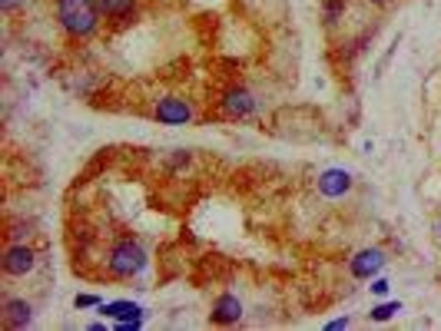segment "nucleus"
Here are the masks:
<instances>
[{
  "instance_id": "nucleus-17",
  "label": "nucleus",
  "mask_w": 441,
  "mask_h": 331,
  "mask_svg": "<svg viewBox=\"0 0 441 331\" xmlns=\"http://www.w3.org/2000/svg\"><path fill=\"white\" fill-rule=\"evenodd\" d=\"M0 7H3V10H14V7H17V0H0Z\"/></svg>"
},
{
  "instance_id": "nucleus-6",
  "label": "nucleus",
  "mask_w": 441,
  "mask_h": 331,
  "mask_svg": "<svg viewBox=\"0 0 441 331\" xmlns=\"http://www.w3.org/2000/svg\"><path fill=\"white\" fill-rule=\"evenodd\" d=\"M385 269V252L382 249H362L352 258V275L355 278H372Z\"/></svg>"
},
{
  "instance_id": "nucleus-2",
  "label": "nucleus",
  "mask_w": 441,
  "mask_h": 331,
  "mask_svg": "<svg viewBox=\"0 0 441 331\" xmlns=\"http://www.w3.org/2000/svg\"><path fill=\"white\" fill-rule=\"evenodd\" d=\"M143 265H146V249L136 239L116 242L113 249H110V258H106V269H110V275H116V278L136 275V272H143Z\"/></svg>"
},
{
  "instance_id": "nucleus-3",
  "label": "nucleus",
  "mask_w": 441,
  "mask_h": 331,
  "mask_svg": "<svg viewBox=\"0 0 441 331\" xmlns=\"http://www.w3.org/2000/svg\"><path fill=\"white\" fill-rule=\"evenodd\" d=\"M156 119L159 123H166V126H183V123H190L192 119V110L186 100H179V96H166V100H159L156 103Z\"/></svg>"
},
{
  "instance_id": "nucleus-12",
  "label": "nucleus",
  "mask_w": 441,
  "mask_h": 331,
  "mask_svg": "<svg viewBox=\"0 0 441 331\" xmlns=\"http://www.w3.org/2000/svg\"><path fill=\"white\" fill-rule=\"evenodd\" d=\"M398 312H402V301H382V305H375L368 312V318L372 321H388V318H395Z\"/></svg>"
},
{
  "instance_id": "nucleus-9",
  "label": "nucleus",
  "mask_w": 441,
  "mask_h": 331,
  "mask_svg": "<svg viewBox=\"0 0 441 331\" xmlns=\"http://www.w3.org/2000/svg\"><path fill=\"white\" fill-rule=\"evenodd\" d=\"M3 321H7V328H27V325L34 321V308H30V301H23V298H10V301L3 305Z\"/></svg>"
},
{
  "instance_id": "nucleus-16",
  "label": "nucleus",
  "mask_w": 441,
  "mask_h": 331,
  "mask_svg": "<svg viewBox=\"0 0 441 331\" xmlns=\"http://www.w3.org/2000/svg\"><path fill=\"white\" fill-rule=\"evenodd\" d=\"M328 328L339 331V328H348V318H335V321H328Z\"/></svg>"
},
{
  "instance_id": "nucleus-4",
  "label": "nucleus",
  "mask_w": 441,
  "mask_h": 331,
  "mask_svg": "<svg viewBox=\"0 0 441 331\" xmlns=\"http://www.w3.org/2000/svg\"><path fill=\"white\" fill-rule=\"evenodd\" d=\"M256 110V100H252L249 90H242V87H232V90L223 93V113L232 116V119H239V116H249Z\"/></svg>"
},
{
  "instance_id": "nucleus-10",
  "label": "nucleus",
  "mask_w": 441,
  "mask_h": 331,
  "mask_svg": "<svg viewBox=\"0 0 441 331\" xmlns=\"http://www.w3.org/2000/svg\"><path fill=\"white\" fill-rule=\"evenodd\" d=\"M106 318H116V321H130V318H139L143 308L133 305V301H113V305H100Z\"/></svg>"
},
{
  "instance_id": "nucleus-13",
  "label": "nucleus",
  "mask_w": 441,
  "mask_h": 331,
  "mask_svg": "<svg viewBox=\"0 0 441 331\" xmlns=\"http://www.w3.org/2000/svg\"><path fill=\"white\" fill-rule=\"evenodd\" d=\"M342 10H346V0H328V3H326V20H328V23H335Z\"/></svg>"
},
{
  "instance_id": "nucleus-8",
  "label": "nucleus",
  "mask_w": 441,
  "mask_h": 331,
  "mask_svg": "<svg viewBox=\"0 0 441 331\" xmlns=\"http://www.w3.org/2000/svg\"><path fill=\"white\" fill-rule=\"evenodd\" d=\"M242 318V301L236 295H219V301L212 305V321L216 325H236Z\"/></svg>"
},
{
  "instance_id": "nucleus-1",
  "label": "nucleus",
  "mask_w": 441,
  "mask_h": 331,
  "mask_svg": "<svg viewBox=\"0 0 441 331\" xmlns=\"http://www.w3.org/2000/svg\"><path fill=\"white\" fill-rule=\"evenodd\" d=\"M57 20L67 34L90 37L100 23V0H57Z\"/></svg>"
},
{
  "instance_id": "nucleus-7",
  "label": "nucleus",
  "mask_w": 441,
  "mask_h": 331,
  "mask_svg": "<svg viewBox=\"0 0 441 331\" xmlns=\"http://www.w3.org/2000/svg\"><path fill=\"white\" fill-rule=\"evenodd\" d=\"M34 252L27 249V245H10L7 249V255H3V272L7 275H27L30 269H34Z\"/></svg>"
},
{
  "instance_id": "nucleus-5",
  "label": "nucleus",
  "mask_w": 441,
  "mask_h": 331,
  "mask_svg": "<svg viewBox=\"0 0 441 331\" xmlns=\"http://www.w3.org/2000/svg\"><path fill=\"white\" fill-rule=\"evenodd\" d=\"M348 189H352V172H346V169H326L319 176V192L326 199H339V196H346Z\"/></svg>"
},
{
  "instance_id": "nucleus-11",
  "label": "nucleus",
  "mask_w": 441,
  "mask_h": 331,
  "mask_svg": "<svg viewBox=\"0 0 441 331\" xmlns=\"http://www.w3.org/2000/svg\"><path fill=\"white\" fill-rule=\"evenodd\" d=\"M133 3L136 0H100V10L113 20H126L133 14Z\"/></svg>"
},
{
  "instance_id": "nucleus-18",
  "label": "nucleus",
  "mask_w": 441,
  "mask_h": 331,
  "mask_svg": "<svg viewBox=\"0 0 441 331\" xmlns=\"http://www.w3.org/2000/svg\"><path fill=\"white\" fill-rule=\"evenodd\" d=\"M368 3H378V7H382V3H388V0H368Z\"/></svg>"
},
{
  "instance_id": "nucleus-15",
  "label": "nucleus",
  "mask_w": 441,
  "mask_h": 331,
  "mask_svg": "<svg viewBox=\"0 0 441 331\" xmlns=\"http://www.w3.org/2000/svg\"><path fill=\"white\" fill-rule=\"evenodd\" d=\"M372 292H375V295H388V282H385V278H375V282H372Z\"/></svg>"
},
{
  "instance_id": "nucleus-14",
  "label": "nucleus",
  "mask_w": 441,
  "mask_h": 331,
  "mask_svg": "<svg viewBox=\"0 0 441 331\" xmlns=\"http://www.w3.org/2000/svg\"><path fill=\"white\" fill-rule=\"evenodd\" d=\"M74 305H77V308H100V305H103V298H96V295H77V298H74Z\"/></svg>"
}]
</instances>
